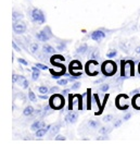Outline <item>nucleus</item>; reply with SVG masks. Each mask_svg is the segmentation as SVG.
<instances>
[{
    "label": "nucleus",
    "mask_w": 140,
    "mask_h": 147,
    "mask_svg": "<svg viewBox=\"0 0 140 147\" xmlns=\"http://www.w3.org/2000/svg\"><path fill=\"white\" fill-rule=\"evenodd\" d=\"M134 74H135L134 61H131V60L122 61V72H121L122 79H127V78H130V76H134Z\"/></svg>",
    "instance_id": "f257e3e1"
},
{
    "label": "nucleus",
    "mask_w": 140,
    "mask_h": 147,
    "mask_svg": "<svg viewBox=\"0 0 140 147\" xmlns=\"http://www.w3.org/2000/svg\"><path fill=\"white\" fill-rule=\"evenodd\" d=\"M64 104H65V101H64L62 95L53 94L49 99V105L51 107V109H54V110H59V109L63 108Z\"/></svg>",
    "instance_id": "f03ea898"
},
{
    "label": "nucleus",
    "mask_w": 140,
    "mask_h": 147,
    "mask_svg": "<svg viewBox=\"0 0 140 147\" xmlns=\"http://www.w3.org/2000/svg\"><path fill=\"white\" fill-rule=\"evenodd\" d=\"M116 64H115L113 61L111 60H108V61H104L102 63V67H101V71L103 73L104 76H112L116 73Z\"/></svg>",
    "instance_id": "7ed1b4c3"
},
{
    "label": "nucleus",
    "mask_w": 140,
    "mask_h": 147,
    "mask_svg": "<svg viewBox=\"0 0 140 147\" xmlns=\"http://www.w3.org/2000/svg\"><path fill=\"white\" fill-rule=\"evenodd\" d=\"M70 72L73 74L72 78H70V81H74L75 79H79L82 76V64L77 60H74L70 63Z\"/></svg>",
    "instance_id": "20e7f679"
},
{
    "label": "nucleus",
    "mask_w": 140,
    "mask_h": 147,
    "mask_svg": "<svg viewBox=\"0 0 140 147\" xmlns=\"http://www.w3.org/2000/svg\"><path fill=\"white\" fill-rule=\"evenodd\" d=\"M99 64L98 62L94 60V59H91L89 60L88 62L86 63V73L88 75H97L99 73Z\"/></svg>",
    "instance_id": "39448f33"
},
{
    "label": "nucleus",
    "mask_w": 140,
    "mask_h": 147,
    "mask_svg": "<svg viewBox=\"0 0 140 147\" xmlns=\"http://www.w3.org/2000/svg\"><path fill=\"white\" fill-rule=\"evenodd\" d=\"M31 20L35 22V23H38V24H44L46 22V16L44 14V12L39 9H34L31 11Z\"/></svg>",
    "instance_id": "423d86ee"
},
{
    "label": "nucleus",
    "mask_w": 140,
    "mask_h": 147,
    "mask_svg": "<svg viewBox=\"0 0 140 147\" xmlns=\"http://www.w3.org/2000/svg\"><path fill=\"white\" fill-rule=\"evenodd\" d=\"M13 31L16 34H23L26 31V25L24 22L22 21H15L13 22Z\"/></svg>",
    "instance_id": "0eeeda50"
},
{
    "label": "nucleus",
    "mask_w": 140,
    "mask_h": 147,
    "mask_svg": "<svg viewBox=\"0 0 140 147\" xmlns=\"http://www.w3.org/2000/svg\"><path fill=\"white\" fill-rule=\"evenodd\" d=\"M49 28H45V30H42V32H39L38 34H37L36 36L37 38L40 40V42H47V40H49V38L51 37V33H49Z\"/></svg>",
    "instance_id": "6e6552de"
},
{
    "label": "nucleus",
    "mask_w": 140,
    "mask_h": 147,
    "mask_svg": "<svg viewBox=\"0 0 140 147\" xmlns=\"http://www.w3.org/2000/svg\"><path fill=\"white\" fill-rule=\"evenodd\" d=\"M91 39H93L94 42H100L101 39H103L104 37H105V33L102 31H94L91 33Z\"/></svg>",
    "instance_id": "1a4fd4ad"
},
{
    "label": "nucleus",
    "mask_w": 140,
    "mask_h": 147,
    "mask_svg": "<svg viewBox=\"0 0 140 147\" xmlns=\"http://www.w3.org/2000/svg\"><path fill=\"white\" fill-rule=\"evenodd\" d=\"M45 126H46V123H45V122L37 120V121H35V122H34L33 124H31V131H35V132H36L37 130H39V129H42V127H45Z\"/></svg>",
    "instance_id": "9d476101"
},
{
    "label": "nucleus",
    "mask_w": 140,
    "mask_h": 147,
    "mask_svg": "<svg viewBox=\"0 0 140 147\" xmlns=\"http://www.w3.org/2000/svg\"><path fill=\"white\" fill-rule=\"evenodd\" d=\"M77 118H78V115L76 112H70L68 116L65 117V121L68 123H75L76 120H77Z\"/></svg>",
    "instance_id": "9b49d317"
},
{
    "label": "nucleus",
    "mask_w": 140,
    "mask_h": 147,
    "mask_svg": "<svg viewBox=\"0 0 140 147\" xmlns=\"http://www.w3.org/2000/svg\"><path fill=\"white\" fill-rule=\"evenodd\" d=\"M51 127H52L51 125H47V126H45V127H42V129L37 130V131H36V136L37 137H42L44 135H46V133L49 131Z\"/></svg>",
    "instance_id": "f8f14e48"
},
{
    "label": "nucleus",
    "mask_w": 140,
    "mask_h": 147,
    "mask_svg": "<svg viewBox=\"0 0 140 147\" xmlns=\"http://www.w3.org/2000/svg\"><path fill=\"white\" fill-rule=\"evenodd\" d=\"M31 70H33V75H31V79L34 80V81H36V80L39 78V74H40V71H39V70H40V69L35 65V67H33V68H31Z\"/></svg>",
    "instance_id": "ddd939ff"
},
{
    "label": "nucleus",
    "mask_w": 140,
    "mask_h": 147,
    "mask_svg": "<svg viewBox=\"0 0 140 147\" xmlns=\"http://www.w3.org/2000/svg\"><path fill=\"white\" fill-rule=\"evenodd\" d=\"M23 113H24V116L26 117H31V115H34L35 113V109L31 107V106H27L24 111H23Z\"/></svg>",
    "instance_id": "4468645a"
},
{
    "label": "nucleus",
    "mask_w": 140,
    "mask_h": 147,
    "mask_svg": "<svg viewBox=\"0 0 140 147\" xmlns=\"http://www.w3.org/2000/svg\"><path fill=\"white\" fill-rule=\"evenodd\" d=\"M133 105L136 109H140V94L135 95V97L133 98Z\"/></svg>",
    "instance_id": "2eb2a0df"
},
{
    "label": "nucleus",
    "mask_w": 140,
    "mask_h": 147,
    "mask_svg": "<svg viewBox=\"0 0 140 147\" xmlns=\"http://www.w3.org/2000/svg\"><path fill=\"white\" fill-rule=\"evenodd\" d=\"M42 50H44V53H48V55H53L54 51H56V50H54V48L51 47V46H49V45H44Z\"/></svg>",
    "instance_id": "dca6fc26"
},
{
    "label": "nucleus",
    "mask_w": 140,
    "mask_h": 147,
    "mask_svg": "<svg viewBox=\"0 0 140 147\" xmlns=\"http://www.w3.org/2000/svg\"><path fill=\"white\" fill-rule=\"evenodd\" d=\"M87 50H88L87 45H86V44H83V45H80V46L77 48L76 53H77L78 55H84V53H86V51H87Z\"/></svg>",
    "instance_id": "f3484780"
},
{
    "label": "nucleus",
    "mask_w": 140,
    "mask_h": 147,
    "mask_svg": "<svg viewBox=\"0 0 140 147\" xmlns=\"http://www.w3.org/2000/svg\"><path fill=\"white\" fill-rule=\"evenodd\" d=\"M17 82L20 83V85H23L24 88H27V87H28V81H27L24 76L20 75V76H19V80H17Z\"/></svg>",
    "instance_id": "a211bd4d"
},
{
    "label": "nucleus",
    "mask_w": 140,
    "mask_h": 147,
    "mask_svg": "<svg viewBox=\"0 0 140 147\" xmlns=\"http://www.w3.org/2000/svg\"><path fill=\"white\" fill-rule=\"evenodd\" d=\"M22 18H23V16H22L21 13L16 12V11H14V12H13V16H12V19H13V22L20 21V20H21Z\"/></svg>",
    "instance_id": "6ab92c4d"
},
{
    "label": "nucleus",
    "mask_w": 140,
    "mask_h": 147,
    "mask_svg": "<svg viewBox=\"0 0 140 147\" xmlns=\"http://www.w3.org/2000/svg\"><path fill=\"white\" fill-rule=\"evenodd\" d=\"M87 109H91V99H90V89L87 90Z\"/></svg>",
    "instance_id": "aec40b11"
},
{
    "label": "nucleus",
    "mask_w": 140,
    "mask_h": 147,
    "mask_svg": "<svg viewBox=\"0 0 140 147\" xmlns=\"http://www.w3.org/2000/svg\"><path fill=\"white\" fill-rule=\"evenodd\" d=\"M60 130V124H57V125L52 126V129H50V133H51V135H54V134H57L58 132Z\"/></svg>",
    "instance_id": "412c9836"
},
{
    "label": "nucleus",
    "mask_w": 140,
    "mask_h": 147,
    "mask_svg": "<svg viewBox=\"0 0 140 147\" xmlns=\"http://www.w3.org/2000/svg\"><path fill=\"white\" fill-rule=\"evenodd\" d=\"M38 90H39V93H40V94H47V93L49 92V88L44 85V86H40V87L38 88Z\"/></svg>",
    "instance_id": "4be33fe9"
},
{
    "label": "nucleus",
    "mask_w": 140,
    "mask_h": 147,
    "mask_svg": "<svg viewBox=\"0 0 140 147\" xmlns=\"http://www.w3.org/2000/svg\"><path fill=\"white\" fill-rule=\"evenodd\" d=\"M38 48H39V46H38V44H36V42H35V44H31V51L33 53H36L37 50H38Z\"/></svg>",
    "instance_id": "5701e85b"
},
{
    "label": "nucleus",
    "mask_w": 140,
    "mask_h": 147,
    "mask_svg": "<svg viewBox=\"0 0 140 147\" xmlns=\"http://www.w3.org/2000/svg\"><path fill=\"white\" fill-rule=\"evenodd\" d=\"M98 57H99V51L98 50H93V53L90 55V58L91 59H98Z\"/></svg>",
    "instance_id": "b1692460"
},
{
    "label": "nucleus",
    "mask_w": 140,
    "mask_h": 147,
    "mask_svg": "<svg viewBox=\"0 0 140 147\" xmlns=\"http://www.w3.org/2000/svg\"><path fill=\"white\" fill-rule=\"evenodd\" d=\"M28 97H29V99H31V101H36L37 100L36 96H35V94H34L31 90H29V93H28Z\"/></svg>",
    "instance_id": "393cba45"
},
{
    "label": "nucleus",
    "mask_w": 140,
    "mask_h": 147,
    "mask_svg": "<svg viewBox=\"0 0 140 147\" xmlns=\"http://www.w3.org/2000/svg\"><path fill=\"white\" fill-rule=\"evenodd\" d=\"M89 125L91 126V127H93V129H96V127H98L99 125V122H97V121H89Z\"/></svg>",
    "instance_id": "a878e982"
},
{
    "label": "nucleus",
    "mask_w": 140,
    "mask_h": 147,
    "mask_svg": "<svg viewBox=\"0 0 140 147\" xmlns=\"http://www.w3.org/2000/svg\"><path fill=\"white\" fill-rule=\"evenodd\" d=\"M110 132V127H101L100 129V133L101 134H107Z\"/></svg>",
    "instance_id": "bb28decb"
},
{
    "label": "nucleus",
    "mask_w": 140,
    "mask_h": 147,
    "mask_svg": "<svg viewBox=\"0 0 140 147\" xmlns=\"http://www.w3.org/2000/svg\"><path fill=\"white\" fill-rule=\"evenodd\" d=\"M116 55H117V51H116V50H113V51H111V53H108V58H110V59L114 58Z\"/></svg>",
    "instance_id": "cd10ccee"
},
{
    "label": "nucleus",
    "mask_w": 140,
    "mask_h": 147,
    "mask_svg": "<svg viewBox=\"0 0 140 147\" xmlns=\"http://www.w3.org/2000/svg\"><path fill=\"white\" fill-rule=\"evenodd\" d=\"M68 82V80H59L58 81V85H66Z\"/></svg>",
    "instance_id": "c85d7f7f"
},
{
    "label": "nucleus",
    "mask_w": 140,
    "mask_h": 147,
    "mask_svg": "<svg viewBox=\"0 0 140 147\" xmlns=\"http://www.w3.org/2000/svg\"><path fill=\"white\" fill-rule=\"evenodd\" d=\"M110 88V86L108 84H103L101 87H100V90H102V92H107L108 89Z\"/></svg>",
    "instance_id": "c756f323"
},
{
    "label": "nucleus",
    "mask_w": 140,
    "mask_h": 147,
    "mask_svg": "<svg viewBox=\"0 0 140 147\" xmlns=\"http://www.w3.org/2000/svg\"><path fill=\"white\" fill-rule=\"evenodd\" d=\"M113 119V116L112 115H108V116H105L103 118V121H105V122H109V121H111Z\"/></svg>",
    "instance_id": "7c9ffc66"
},
{
    "label": "nucleus",
    "mask_w": 140,
    "mask_h": 147,
    "mask_svg": "<svg viewBox=\"0 0 140 147\" xmlns=\"http://www.w3.org/2000/svg\"><path fill=\"white\" fill-rule=\"evenodd\" d=\"M65 47H66V44H65V42H62V44H60V45L58 46V49H59V50H64Z\"/></svg>",
    "instance_id": "2f4dec72"
},
{
    "label": "nucleus",
    "mask_w": 140,
    "mask_h": 147,
    "mask_svg": "<svg viewBox=\"0 0 140 147\" xmlns=\"http://www.w3.org/2000/svg\"><path fill=\"white\" fill-rule=\"evenodd\" d=\"M36 67H38L40 70H47V69H48V67H47V65H44V64H42V63H37Z\"/></svg>",
    "instance_id": "473e14b6"
},
{
    "label": "nucleus",
    "mask_w": 140,
    "mask_h": 147,
    "mask_svg": "<svg viewBox=\"0 0 140 147\" xmlns=\"http://www.w3.org/2000/svg\"><path fill=\"white\" fill-rule=\"evenodd\" d=\"M93 98H94V100H96L97 105L100 106V100H99V96H98V94H93Z\"/></svg>",
    "instance_id": "72a5a7b5"
},
{
    "label": "nucleus",
    "mask_w": 140,
    "mask_h": 147,
    "mask_svg": "<svg viewBox=\"0 0 140 147\" xmlns=\"http://www.w3.org/2000/svg\"><path fill=\"white\" fill-rule=\"evenodd\" d=\"M79 87H80V83H78V82H77V83H75V84L73 85L72 88H71V89H73V90H75V89L79 88Z\"/></svg>",
    "instance_id": "f704fd0d"
},
{
    "label": "nucleus",
    "mask_w": 140,
    "mask_h": 147,
    "mask_svg": "<svg viewBox=\"0 0 140 147\" xmlns=\"http://www.w3.org/2000/svg\"><path fill=\"white\" fill-rule=\"evenodd\" d=\"M12 46H13L14 50H16V51H20V50H21V49H20V47H17V45L15 44V42H12Z\"/></svg>",
    "instance_id": "c9c22d12"
},
{
    "label": "nucleus",
    "mask_w": 140,
    "mask_h": 147,
    "mask_svg": "<svg viewBox=\"0 0 140 147\" xmlns=\"http://www.w3.org/2000/svg\"><path fill=\"white\" fill-rule=\"evenodd\" d=\"M56 140L57 141H65V136H63V135H58L56 137Z\"/></svg>",
    "instance_id": "e433bc0d"
},
{
    "label": "nucleus",
    "mask_w": 140,
    "mask_h": 147,
    "mask_svg": "<svg viewBox=\"0 0 140 147\" xmlns=\"http://www.w3.org/2000/svg\"><path fill=\"white\" fill-rule=\"evenodd\" d=\"M17 80H19V75L13 74V76H12V81H13V83H16V82H17Z\"/></svg>",
    "instance_id": "4c0bfd02"
},
{
    "label": "nucleus",
    "mask_w": 140,
    "mask_h": 147,
    "mask_svg": "<svg viewBox=\"0 0 140 147\" xmlns=\"http://www.w3.org/2000/svg\"><path fill=\"white\" fill-rule=\"evenodd\" d=\"M58 90H59V87H58V86H56V87L53 86L52 88H50V93H56V92H58Z\"/></svg>",
    "instance_id": "58836bf2"
},
{
    "label": "nucleus",
    "mask_w": 140,
    "mask_h": 147,
    "mask_svg": "<svg viewBox=\"0 0 140 147\" xmlns=\"http://www.w3.org/2000/svg\"><path fill=\"white\" fill-rule=\"evenodd\" d=\"M19 62L22 63V64H24V65H27V64H28V63H27V61H25L24 59H22V58L19 59Z\"/></svg>",
    "instance_id": "ea45409f"
},
{
    "label": "nucleus",
    "mask_w": 140,
    "mask_h": 147,
    "mask_svg": "<svg viewBox=\"0 0 140 147\" xmlns=\"http://www.w3.org/2000/svg\"><path fill=\"white\" fill-rule=\"evenodd\" d=\"M121 124H122V120H117L114 123V126H115V127H119V126L121 125Z\"/></svg>",
    "instance_id": "a19ab883"
},
{
    "label": "nucleus",
    "mask_w": 140,
    "mask_h": 147,
    "mask_svg": "<svg viewBox=\"0 0 140 147\" xmlns=\"http://www.w3.org/2000/svg\"><path fill=\"white\" fill-rule=\"evenodd\" d=\"M130 117H131V115H130V113H127V115H126V116L124 117V121L129 120V119H130Z\"/></svg>",
    "instance_id": "79ce46f5"
},
{
    "label": "nucleus",
    "mask_w": 140,
    "mask_h": 147,
    "mask_svg": "<svg viewBox=\"0 0 140 147\" xmlns=\"http://www.w3.org/2000/svg\"><path fill=\"white\" fill-rule=\"evenodd\" d=\"M138 93H139V89H136V90H134V92H131L130 94H131V95H137Z\"/></svg>",
    "instance_id": "37998d69"
},
{
    "label": "nucleus",
    "mask_w": 140,
    "mask_h": 147,
    "mask_svg": "<svg viewBox=\"0 0 140 147\" xmlns=\"http://www.w3.org/2000/svg\"><path fill=\"white\" fill-rule=\"evenodd\" d=\"M68 92H70V89H64V90H63V95L68 94Z\"/></svg>",
    "instance_id": "c03bdc74"
},
{
    "label": "nucleus",
    "mask_w": 140,
    "mask_h": 147,
    "mask_svg": "<svg viewBox=\"0 0 140 147\" xmlns=\"http://www.w3.org/2000/svg\"><path fill=\"white\" fill-rule=\"evenodd\" d=\"M136 53H140V46H139V47L136 48Z\"/></svg>",
    "instance_id": "a18cd8bd"
},
{
    "label": "nucleus",
    "mask_w": 140,
    "mask_h": 147,
    "mask_svg": "<svg viewBox=\"0 0 140 147\" xmlns=\"http://www.w3.org/2000/svg\"><path fill=\"white\" fill-rule=\"evenodd\" d=\"M40 98H42V99H47V95L45 96V95H42V96H40Z\"/></svg>",
    "instance_id": "49530a36"
},
{
    "label": "nucleus",
    "mask_w": 140,
    "mask_h": 147,
    "mask_svg": "<svg viewBox=\"0 0 140 147\" xmlns=\"http://www.w3.org/2000/svg\"><path fill=\"white\" fill-rule=\"evenodd\" d=\"M138 71H139V73H140V62H139V65H138Z\"/></svg>",
    "instance_id": "de8ad7c7"
}]
</instances>
